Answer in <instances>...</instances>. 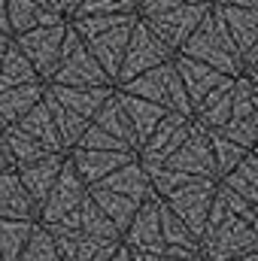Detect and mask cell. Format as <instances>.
<instances>
[{
  "instance_id": "1",
  "label": "cell",
  "mask_w": 258,
  "mask_h": 261,
  "mask_svg": "<svg viewBox=\"0 0 258 261\" xmlns=\"http://www.w3.org/2000/svg\"><path fill=\"white\" fill-rule=\"evenodd\" d=\"M137 18H140L137 12H107V15L67 18L70 28L79 34V40L88 46V52L97 58L100 70L110 76L113 85L119 79V67H122V58H125V46H128Z\"/></svg>"
},
{
  "instance_id": "2",
  "label": "cell",
  "mask_w": 258,
  "mask_h": 261,
  "mask_svg": "<svg viewBox=\"0 0 258 261\" xmlns=\"http://www.w3.org/2000/svg\"><path fill=\"white\" fill-rule=\"evenodd\" d=\"M258 249V234L237 216L225 210L219 197H213L207 228L200 234V261H234Z\"/></svg>"
},
{
  "instance_id": "3",
  "label": "cell",
  "mask_w": 258,
  "mask_h": 261,
  "mask_svg": "<svg viewBox=\"0 0 258 261\" xmlns=\"http://www.w3.org/2000/svg\"><path fill=\"white\" fill-rule=\"evenodd\" d=\"M179 55H189V58L200 61V64L219 70L222 76H231V79L243 76V58L234 49L231 37L225 34V28H222V21H219V15H216L213 6L203 15V21L194 28V34L183 43Z\"/></svg>"
},
{
  "instance_id": "4",
  "label": "cell",
  "mask_w": 258,
  "mask_h": 261,
  "mask_svg": "<svg viewBox=\"0 0 258 261\" xmlns=\"http://www.w3.org/2000/svg\"><path fill=\"white\" fill-rule=\"evenodd\" d=\"M119 88L134 94V97H143L149 103L164 107L167 113H179V116L194 119V107H192V100H189V94H186V88H183V82H179V73H176L173 61L152 67V70L134 76L131 82L119 85Z\"/></svg>"
},
{
  "instance_id": "5",
  "label": "cell",
  "mask_w": 258,
  "mask_h": 261,
  "mask_svg": "<svg viewBox=\"0 0 258 261\" xmlns=\"http://www.w3.org/2000/svg\"><path fill=\"white\" fill-rule=\"evenodd\" d=\"M46 85H73V88H100V85H113L110 76L100 70L97 58L88 52V46L79 40V34L73 28H67L64 46H61V58L52 73V79Z\"/></svg>"
},
{
  "instance_id": "6",
  "label": "cell",
  "mask_w": 258,
  "mask_h": 261,
  "mask_svg": "<svg viewBox=\"0 0 258 261\" xmlns=\"http://www.w3.org/2000/svg\"><path fill=\"white\" fill-rule=\"evenodd\" d=\"M70 28V21H58V24H43V28H34V31H24V34H15L12 43L24 52V58L34 64L37 76L43 82L52 79L58 58H61V46H64V34Z\"/></svg>"
},
{
  "instance_id": "7",
  "label": "cell",
  "mask_w": 258,
  "mask_h": 261,
  "mask_svg": "<svg viewBox=\"0 0 258 261\" xmlns=\"http://www.w3.org/2000/svg\"><path fill=\"white\" fill-rule=\"evenodd\" d=\"M167 61H173V52L152 34V28H149L143 18H137V24H134V31H131L128 46H125V58H122V67H119L116 88L125 85V82H131L134 76L152 70V67L167 64Z\"/></svg>"
},
{
  "instance_id": "8",
  "label": "cell",
  "mask_w": 258,
  "mask_h": 261,
  "mask_svg": "<svg viewBox=\"0 0 258 261\" xmlns=\"http://www.w3.org/2000/svg\"><path fill=\"white\" fill-rule=\"evenodd\" d=\"M213 0H197V3H186V6H176L170 12H161V15H152V18H143L152 34L176 55L183 49V43L194 34V28L203 21V15L210 12Z\"/></svg>"
},
{
  "instance_id": "9",
  "label": "cell",
  "mask_w": 258,
  "mask_h": 261,
  "mask_svg": "<svg viewBox=\"0 0 258 261\" xmlns=\"http://www.w3.org/2000/svg\"><path fill=\"white\" fill-rule=\"evenodd\" d=\"M216 179H194L189 186L176 189L170 197H164V203L189 225L197 243H200V234L207 228V219H210V206H213V197H216Z\"/></svg>"
},
{
  "instance_id": "10",
  "label": "cell",
  "mask_w": 258,
  "mask_h": 261,
  "mask_svg": "<svg viewBox=\"0 0 258 261\" xmlns=\"http://www.w3.org/2000/svg\"><path fill=\"white\" fill-rule=\"evenodd\" d=\"M85 195H88V186L79 179V173L73 170V164L64 161L58 182L52 186V192H49V197H46V203H43L40 213H37V222H40L43 228H52V225L64 222L67 216L85 200Z\"/></svg>"
},
{
  "instance_id": "11",
  "label": "cell",
  "mask_w": 258,
  "mask_h": 261,
  "mask_svg": "<svg viewBox=\"0 0 258 261\" xmlns=\"http://www.w3.org/2000/svg\"><path fill=\"white\" fill-rule=\"evenodd\" d=\"M170 170H179L192 179H216L219 182V173H216V161H213V146H210V134L203 128L192 125L186 143L164 161Z\"/></svg>"
},
{
  "instance_id": "12",
  "label": "cell",
  "mask_w": 258,
  "mask_h": 261,
  "mask_svg": "<svg viewBox=\"0 0 258 261\" xmlns=\"http://www.w3.org/2000/svg\"><path fill=\"white\" fill-rule=\"evenodd\" d=\"M192 125H194V119H189V116L167 113V116L158 122V128L152 130V137L143 143V149L137 152L140 164H164V161L186 143Z\"/></svg>"
},
{
  "instance_id": "13",
  "label": "cell",
  "mask_w": 258,
  "mask_h": 261,
  "mask_svg": "<svg viewBox=\"0 0 258 261\" xmlns=\"http://www.w3.org/2000/svg\"><path fill=\"white\" fill-rule=\"evenodd\" d=\"M158 206H161V197H152V200L140 203L128 231L122 234V243L131 252H161V255H167V246H164V237H161V210Z\"/></svg>"
},
{
  "instance_id": "14",
  "label": "cell",
  "mask_w": 258,
  "mask_h": 261,
  "mask_svg": "<svg viewBox=\"0 0 258 261\" xmlns=\"http://www.w3.org/2000/svg\"><path fill=\"white\" fill-rule=\"evenodd\" d=\"M137 158V152H100V149H79L73 146L67 152V161L73 164V170L79 173V179L91 189L100 179H107L113 170H119L122 164H128Z\"/></svg>"
},
{
  "instance_id": "15",
  "label": "cell",
  "mask_w": 258,
  "mask_h": 261,
  "mask_svg": "<svg viewBox=\"0 0 258 261\" xmlns=\"http://www.w3.org/2000/svg\"><path fill=\"white\" fill-rule=\"evenodd\" d=\"M46 231H73V234H85V237H97V240H122V234L116 231V225L100 213V206L85 195V200L67 216L64 222L46 228Z\"/></svg>"
},
{
  "instance_id": "16",
  "label": "cell",
  "mask_w": 258,
  "mask_h": 261,
  "mask_svg": "<svg viewBox=\"0 0 258 261\" xmlns=\"http://www.w3.org/2000/svg\"><path fill=\"white\" fill-rule=\"evenodd\" d=\"M64 161H67V155H64V152H58V155L40 158V161H34V164L15 167V173H18V179H21V186H24L28 197L34 200L37 213H40V206L46 203V197H49V192H52V186L58 182Z\"/></svg>"
},
{
  "instance_id": "17",
  "label": "cell",
  "mask_w": 258,
  "mask_h": 261,
  "mask_svg": "<svg viewBox=\"0 0 258 261\" xmlns=\"http://www.w3.org/2000/svg\"><path fill=\"white\" fill-rule=\"evenodd\" d=\"M49 234L64 261H110L122 246V240H97L73 231H49Z\"/></svg>"
},
{
  "instance_id": "18",
  "label": "cell",
  "mask_w": 258,
  "mask_h": 261,
  "mask_svg": "<svg viewBox=\"0 0 258 261\" xmlns=\"http://www.w3.org/2000/svg\"><path fill=\"white\" fill-rule=\"evenodd\" d=\"M225 34L231 37L234 49L240 52V58L258 43V9H243V6H222L213 3Z\"/></svg>"
},
{
  "instance_id": "19",
  "label": "cell",
  "mask_w": 258,
  "mask_h": 261,
  "mask_svg": "<svg viewBox=\"0 0 258 261\" xmlns=\"http://www.w3.org/2000/svg\"><path fill=\"white\" fill-rule=\"evenodd\" d=\"M116 97H119V103H122V110H125V116H128V125H131V130H134V146H137V152H140L143 143L152 137V130L158 128V122L167 116V110L158 107V103H149V100H143V97H134V94L122 91V88H116Z\"/></svg>"
},
{
  "instance_id": "20",
  "label": "cell",
  "mask_w": 258,
  "mask_h": 261,
  "mask_svg": "<svg viewBox=\"0 0 258 261\" xmlns=\"http://www.w3.org/2000/svg\"><path fill=\"white\" fill-rule=\"evenodd\" d=\"M116 91V85H100V88H73V85H46V94L52 100H58L70 113L82 116V119H94L97 110L104 107V100Z\"/></svg>"
},
{
  "instance_id": "21",
  "label": "cell",
  "mask_w": 258,
  "mask_h": 261,
  "mask_svg": "<svg viewBox=\"0 0 258 261\" xmlns=\"http://www.w3.org/2000/svg\"><path fill=\"white\" fill-rule=\"evenodd\" d=\"M231 103H234V79L225 76L197 107H194V125L203 130H219L231 119Z\"/></svg>"
},
{
  "instance_id": "22",
  "label": "cell",
  "mask_w": 258,
  "mask_h": 261,
  "mask_svg": "<svg viewBox=\"0 0 258 261\" xmlns=\"http://www.w3.org/2000/svg\"><path fill=\"white\" fill-rule=\"evenodd\" d=\"M161 237H164V246H167V255L173 258H183V261H197L200 258V243L189 231V225L161 200Z\"/></svg>"
},
{
  "instance_id": "23",
  "label": "cell",
  "mask_w": 258,
  "mask_h": 261,
  "mask_svg": "<svg viewBox=\"0 0 258 261\" xmlns=\"http://www.w3.org/2000/svg\"><path fill=\"white\" fill-rule=\"evenodd\" d=\"M6 18H9V37H15L43 24H58L67 15L55 12L43 0H6Z\"/></svg>"
},
{
  "instance_id": "24",
  "label": "cell",
  "mask_w": 258,
  "mask_h": 261,
  "mask_svg": "<svg viewBox=\"0 0 258 261\" xmlns=\"http://www.w3.org/2000/svg\"><path fill=\"white\" fill-rule=\"evenodd\" d=\"M173 67H176V73H179V82H183V88H186L192 107H197V103L225 79L219 70L200 64V61H194V58H189V55H179V52L173 55Z\"/></svg>"
},
{
  "instance_id": "25",
  "label": "cell",
  "mask_w": 258,
  "mask_h": 261,
  "mask_svg": "<svg viewBox=\"0 0 258 261\" xmlns=\"http://www.w3.org/2000/svg\"><path fill=\"white\" fill-rule=\"evenodd\" d=\"M97 186L107 189V192L125 195V197H131V200H137V203H146V200L155 197L152 182H149V176H146L140 158H134V161H128V164H122L119 170H113V173H110L107 179H100Z\"/></svg>"
},
{
  "instance_id": "26",
  "label": "cell",
  "mask_w": 258,
  "mask_h": 261,
  "mask_svg": "<svg viewBox=\"0 0 258 261\" xmlns=\"http://www.w3.org/2000/svg\"><path fill=\"white\" fill-rule=\"evenodd\" d=\"M46 94V82L34 85H15V88H0V128H9L21 122Z\"/></svg>"
},
{
  "instance_id": "27",
  "label": "cell",
  "mask_w": 258,
  "mask_h": 261,
  "mask_svg": "<svg viewBox=\"0 0 258 261\" xmlns=\"http://www.w3.org/2000/svg\"><path fill=\"white\" fill-rule=\"evenodd\" d=\"M0 219H31V222H37V206L28 197L15 170L0 173Z\"/></svg>"
},
{
  "instance_id": "28",
  "label": "cell",
  "mask_w": 258,
  "mask_h": 261,
  "mask_svg": "<svg viewBox=\"0 0 258 261\" xmlns=\"http://www.w3.org/2000/svg\"><path fill=\"white\" fill-rule=\"evenodd\" d=\"M15 128L24 130L28 137H34L40 146H46L49 152H64V146H61V137H58V128H55V122H52V113H49V107H46V100H40L21 122H15ZM67 155V152H64Z\"/></svg>"
},
{
  "instance_id": "29",
  "label": "cell",
  "mask_w": 258,
  "mask_h": 261,
  "mask_svg": "<svg viewBox=\"0 0 258 261\" xmlns=\"http://www.w3.org/2000/svg\"><path fill=\"white\" fill-rule=\"evenodd\" d=\"M88 195H91V200L100 206V213L116 225V231L119 234H125L131 225V219L137 216V210H140V203L137 200H131V197L125 195H116V192H107V189H100V186H91L88 189Z\"/></svg>"
},
{
  "instance_id": "30",
  "label": "cell",
  "mask_w": 258,
  "mask_h": 261,
  "mask_svg": "<svg viewBox=\"0 0 258 261\" xmlns=\"http://www.w3.org/2000/svg\"><path fill=\"white\" fill-rule=\"evenodd\" d=\"M34 82H43L37 76L34 64L24 58V52L9 40L6 52H3V61H0V88H15V85H34Z\"/></svg>"
},
{
  "instance_id": "31",
  "label": "cell",
  "mask_w": 258,
  "mask_h": 261,
  "mask_svg": "<svg viewBox=\"0 0 258 261\" xmlns=\"http://www.w3.org/2000/svg\"><path fill=\"white\" fill-rule=\"evenodd\" d=\"M91 125H97L100 130H107L110 137H116L119 143H125L128 149H134V152H137V146H134V130H131L128 116H125V110H122V103H119L116 91L104 100V107L97 110V116L91 119Z\"/></svg>"
},
{
  "instance_id": "32",
  "label": "cell",
  "mask_w": 258,
  "mask_h": 261,
  "mask_svg": "<svg viewBox=\"0 0 258 261\" xmlns=\"http://www.w3.org/2000/svg\"><path fill=\"white\" fill-rule=\"evenodd\" d=\"M37 222L31 219H0V261H18Z\"/></svg>"
},
{
  "instance_id": "33",
  "label": "cell",
  "mask_w": 258,
  "mask_h": 261,
  "mask_svg": "<svg viewBox=\"0 0 258 261\" xmlns=\"http://www.w3.org/2000/svg\"><path fill=\"white\" fill-rule=\"evenodd\" d=\"M219 182L228 186L231 192H237L246 203L258 206V158L252 155V152H246V158H243L228 176H222Z\"/></svg>"
},
{
  "instance_id": "34",
  "label": "cell",
  "mask_w": 258,
  "mask_h": 261,
  "mask_svg": "<svg viewBox=\"0 0 258 261\" xmlns=\"http://www.w3.org/2000/svg\"><path fill=\"white\" fill-rule=\"evenodd\" d=\"M43 100H46V107H49V113H52V122H55V128H58V137H61V146H64V152H70L76 143H79V137L88 130V119H82V116H76V113H70L67 107H61L58 100H52L49 94H43Z\"/></svg>"
},
{
  "instance_id": "35",
  "label": "cell",
  "mask_w": 258,
  "mask_h": 261,
  "mask_svg": "<svg viewBox=\"0 0 258 261\" xmlns=\"http://www.w3.org/2000/svg\"><path fill=\"white\" fill-rule=\"evenodd\" d=\"M3 140L9 146V155L15 161V167H24V164H34L40 158H49V155H58V152H49L46 146H40L34 137H28L24 130H18L15 125L3 128Z\"/></svg>"
},
{
  "instance_id": "36",
  "label": "cell",
  "mask_w": 258,
  "mask_h": 261,
  "mask_svg": "<svg viewBox=\"0 0 258 261\" xmlns=\"http://www.w3.org/2000/svg\"><path fill=\"white\" fill-rule=\"evenodd\" d=\"M210 134V146H213V161H216V173H219V179L222 176H228L243 158H246V152L249 149H243V146H237V143H231L228 137H222L219 130H207Z\"/></svg>"
},
{
  "instance_id": "37",
  "label": "cell",
  "mask_w": 258,
  "mask_h": 261,
  "mask_svg": "<svg viewBox=\"0 0 258 261\" xmlns=\"http://www.w3.org/2000/svg\"><path fill=\"white\" fill-rule=\"evenodd\" d=\"M18 261H64V258H61L52 234L37 222V228H34V234H31V240H28V246H24Z\"/></svg>"
},
{
  "instance_id": "38",
  "label": "cell",
  "mask_w": 258,
  "mask_h": 261,
  "mask_svg": "<svg viewBox=\"0 0 258 261\" xmlns=\"http://www.w3.org/2000/svg\"><path fill=\"white\" fill-rule=\"evenodd\" d=\"M222 137H228L231 143L243 146V149H252L258 143V113H252L249 119H231L228 125L219 128Z\"/></svg>"
},
{
  "instance_id": "39",
  "label": "cell",
  "mask_w": 258,
  "mask_h": 261,
  "mask_svg": "<svg viewBox=\"0 0 258 261\" xmlns=\"http://www.w3.org/2000/svg\"><path fill=\"white\" fill-rule=\"evenodd\" d=\"M107 12H137V3L134 0H79V6L70 12V18L107 15Z\"/></svg>"
},
{
  "instance_id": "40",
  "label": "cell",
  "mask_w": 258,
  "mask_h": 261,
  "mask_svg": "<svg viewBox=\"0 0 258 261\" xmlns=\"http://www.w3.org/2000/svg\"><path fill=\"white\" fill-rule=\"evenodd\" d=\"M76 146H79V149H100V152H134L125 143H119L116 137H110L107 130H100L97 125H88V130L79 137Z\"/></svg>"
},
{
  "instance_id": "41",
  "label": "cell",
  "mask_w": 258,
  "mask_h": 261,
  "mask_svg": "<svg viewBox=\"0 0 258 261\" xmlns=\"http://www.w3.org/2000/svg\"><path fill=\"white\" fill-rule=\"evenodd\" d=\"M186 3H197V0H140V6H137V15H140V18H152V15L170 12V9H176V6H186Z\"/></svg>"
},
{
  "instance_id": "42",
  "label": "cell",
  "mask_w": 258,
  "mask_h": 261,
  "mask_svg": "<svg viewBox=\"0 0 258 261\" xmlns=\"http://www.w3.org/2000/svg\"><path fill=\"white\" fill-rule=\"evenodd\" d=\"M6 170H15V161H12V155H9V146H6L3 128H0V173H6Z\"/></svg>"
},
{
  "instance_id": "43",
  "label": "cell",
  "mask_w": 258,
  "mask_h": 261,
  "mask_svg": "<svg viewBox=\"0 0 258 261\" xmlns=\"http://www.w3.org/2000/svg\"><path fill=\"white\" fill-rule=\"evenodd\" d=\"M134 261H183V258H173V255H161V252H131Z\"/></svg>"
},
{
  "instance_id": "44",
  "label": "cell",
  "mask_w": 258,
  "mask_h": 261,
  "mask_svg": "<svg viewBox=\"0 0 258 261\" xmlns=\"http://www.w3.org/2000/svg\"><path fill=\"white\" fill-rule=\"evenodd\" d=\"M222 6H243V9H258V0H213Z\"/></svg>"
},
{
  "instance_id": "45",
  "label": "cell",
  "mask_w": 258,
  "mask_h": 261,
  "mask_svg": "<svg viewBox=\"0 0 258 261\" xmlns=\"http://www.w3.org/2000/svg\"><path fill=\"white\" fill-rule=\"evenodd\" d=\"M255 64H258V43L246 52V55H243V73H246V70H252Z\"/></svg>"
},
{
  "instance_id": "46",
  "label": "cell",
  "mask_w": 258,
  "mask_h": 261,
  "mask_svg": "<svg viewBox=\"0 0 258 261\" xmlns=\"http://www.w3.org/2000/svg\"><path fill=\"white\" fill-rule=\"evenodd\" d=\"M46 6H52L55 12H61V15H70V6H67V0H43Z\"/></svg>"
},
{
  "instance_id": "47",
  "label": "cell",
  "mask_w": 258,
  "mask_h": 261,
  "mask_svg": "<svg viewBox=\"0 0 258 261\" xmlns=\"http://www.w3.org/2000/svg\"><path fill=\"white\" fill-rule=\"evenodd\" d=\"M110 261H134V258H131V249L125 246V243H122V246L116 249V255H113Z\"/></svg>"
},
{
  "instance_id": "48",
  "label": "cell",
  "mask_w": 258,
  "mask_h": 261,
  "mask_svg": "<svg viewBox=\"0 0 258 261\" xmlns=\"http://www.w3.org/2000/svg\"><path fill=\"white\" fill-rule=\"evenodd\" d=\"M0 31L9 34V18H6V0H0Z\"/></svg>"
},
{
  "instance_id": "49",
  "label": "cell",
  "mask_w": 258,
  "mask_h": 261,
  "mask_svg": "<svg viewBox=\"0 0 258 261\" xmlns=\"http://www.w3.org/2000/svg\"><path fill=\"white\" fill-rule=\"evenodd\" d=\"M9 40H12V37L0 31V61H3V52H6V46H9Z\"/></svg>"
},
{
  "instance_id": "50",
  "label": "cell",
  "mask_w": 258,
  "mask_h": 261,
  "mask_svg": "<svg viewBox=\"0 0 258 261\" xmlns=\"http://www.w3.org/2000/svg\"><path fill=\"white\" fill-rule=\"evenodd\" d=\"M234 261H258V249L255 252H246V255H240V258H234Z\"/></svg>"
},
{
  "instance_id": "51",
  "label": "cell",
  "mask_w": 258,
  "mask_h": 261,
  "mask_svg": "<svg viewBox=\"0 0 258 261\" xmlns=\"http://www.w3.org/2000/svg\"><path fill=\"white\" fill-rule=\"evenodd\" d=\"M249 79V76H246ZM249 88H252V97H255V103H258V79H249Z\"/></svg>"
},
{
  "instance_id": "52",
  "label": "cell",
  "mask_w": 258,
  "mask_h": 261,
  "mask_svg": "<svg viewBox=\"0 0 258 261\" xmlns=\"http://www.w3.org/2000/svg\"><path fill=\"white\" fill-rule=\"evenodd\" d=\"M243 76H249V79H258V64L252 67V70H246V73H243Z\"/></svg>"
},
{
  "instance_id": "53",
  "label": "cell",
  "mask_w": 258,
  "mask_h": 261,
  "mask_svg": "<svg viewBox=\"0 0 258 261\" xmlns=\"http://www.w3.org/2000/svg\"><path fill=\"white\" fill-rule=\"evenodd\" d=\"M67 6H70V12H73V9L79 6V0H67ZM67 18H70V15H67Z\"/></svg>"
},
{
  "instance_id": "54",
  "label": "cell",
  "mask_w": 258,
  "mask_h": 261,
  "mask_svg": "<svg viewBox=\"0 0 258 261\" xmlns=\"http://www.w3.org/2000/svg\"><path fill=\"white\" fill-rule=\"evenodd\" d=\"M249 152H252V155H255V158H258V143H255V146H252V149H249Z\"/></svg>"
},
{
  "instance_id": "55",
  "label": "cell",
  "mask_w": 258,
  "mask_h": 261,
  "mask_svg": "<svg viewBox=\"0 0 258 261\" xmlns=\"http://www.w3.org/2000/svg\"><path fill=\"white\" fill-rule=\"evenodd\" d=\"M134 3H137V6H140V0H134Z\"/></svg>"
},
{
  "instance_id": "56",
  "label": "cell",
  "mask_w": 258,
  "mask_h": 261,
  "mask_svg": "<svg viewBox=\"0 0 258 261\" xmlns=\"http://www.w3.org/2000/svg\"><path fill=\"white\" fill-rule=\"evenodd\" d=\"M197 261H200V258H197Z\"/></svg>"
}]
</instances>
